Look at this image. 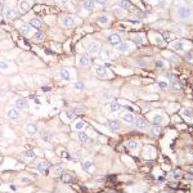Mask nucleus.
<instances>
[{"mask_svg":"<svg viewBox=\"0 0 193 193\" xmlns=\"http://www.w3.org/2000/svg\"><path fill=\"white\" fill-rule=\"evenodd\" d=\"M61 25H62L64 28H71L76 25V19L70 14H64V15H62V18H61Z\"/></svg>","mask_w":193,"mask_h":193,"instance_id":"1","label":"nucleus"},{"mask_svg":"<svg viewBox=\"0 0 193 193\" xmlns=\"http://www.w3.org/2000/svg\"><path fill=\"white\" fill-rule=\"evenodd\" d=\"M18 8L21 12H28L32 8V1L31 0H19Z\"/></svg>","mask_w":193,"mask_h":193,"instance_id":"2","label":"nucleus"},{"mask_svg":"<svg viewBox=\"0 0 193 193\" xmlns=\"http://www.w3.org/2000/svg\"><path fill=\"white\" fill-rule=\"evenodd\" d=\"M86 51L89 54H92V56H94V54H96L99 51V44L96 41H90L86 45Z\"/></svg>","mask_w":193,"mask_h":193,"instance_id":"3","label":"nucleus"},{"mask_svg":"<svg viewBox=\"0 0 193 193\" xmlns=\"http://www.w3.org/2000/svg\"><path fill=\"white\" fill-rule=\"evenodd\" d=\"M57 75H58V77H61L62 80H71V79H72V72H71V70H68V68L58 70Z\"/></svg>","mask_w":193,"mask_h":193,"instance_id":"4","label":"nucleus"},{"mask_svg":"<svg viewBox=\"0 0 193 193\" xmlns=\"http://www.w3.org/2000/svg\"><path fill=\"white\" fill-rule=\"evenodd\" d=\"M25 131L28 135H34L39 131V127H37V125L35 124V122H27V124L25 125Z\"/></svg>","mask_w":193,"mask_h":193,"instance_id":"5","label":"nucleus"},{"mask_svg":"<svg viewBox=\"0 0 193 193\" xmlns=\"http://www.w3.org/2000/svg\"><path fill=\"white\" fill-rule=\"evenodd\" d=\"M95 73L99 77H107L109 75L107 67L103 66V64H96V66H95Z\"/></svg>","mask_w":193,"mask_h":193,"instance_id":"6","label":"nucleus"},{"mask_svg":"<svg viewBox=\"0 0 193 193\" xmlns=\"http://www.w3.org/2000/svg\"><path fill=\"white\" fill-rule=\"evenodd\" d=\"M178 14H179V17L182 19H188L189 17H191V14H192V11L188 8V6H182V8H179Z\"/></svg>","mask_w":193,"mask_h":193,"instance_id":"7","label":"nucleus"},{"mask_svg":"<svg viewBox=\"0 0 193 193\" xmlns=\"http://www.w3.org/2000/svg\"><path fill=\"white\" fill-rule=\"evenodd\" d=\"M6 118L9 120H18L19 118V111L17 108H8L6 109Z\"/></svg>","mask_w":193,"mask_h":193,"instance_id":"8","label":"nucleus"},{"mask_svg":"<svg viewBox=\"0 0 193 193\" xmlns=\"http://www.w3.org/2000/svg\"><path fill=\"white\" fill-rule=\"evenodd\" d=\"M17 15H18L17 11H15V9H13V8H6L5 11H4V17H5V19H8V21L14 19Z\"/></svg>","mask_w":193,"mask_h":193,"instance_id":"9","label":"nucleus"},{"mask_svg":"<svg viewBox=\"0 0 193 193\" xmlns=\"http://www.w3.org/2000/svg\"><path fill=\"white\" fill-rule=\"evenodd\" d=\"M14 106H15V108H17L18 111H19V109H21V111H23V109H27V107H28L27 101H26L25 98H18V99H15Z\"/></svg>","mask_w":193,"mask_h":193,"instance_id":"10","label":"nucleus"},{"mask_svg":"<svg viewBox=\"0 0 193 193\" xmlns=\"http://www.w3.org/2000/svg\"><path fill=\"white\" fill-rule=\"evenodd\" d=\"M108 43L111 44V45H115V46L120 45V44H121V37H120V35H117V34L109 35V36H108Z\"/></svg>","mask_w":193,"mask_h":193,"instance_id":"11","label":"nucleus"},{"mask_svg":"<svg viewBox=\"0 0 193 193\" xmlns=\"http://www.w3.org/2000/svg\"><path fill=\"white\" fill-rule=\"evenodd\" d=\"M77 62H79V66L81 67H88L89 63H90V59L88 58L86 54H80L79 56V59H77Z\"/></svg>","mask_w":193,"mask_h":193,"instance_id":"12","label":"nucleus"},{"mask_svg":"<svg viewBox=\"0 0 193 193\" xmlns=\"http://www.w3.org/2000/svg\"><path fill=\"white\" fill-rule=\"evenodd\" d=\"M31 26L30 25H26V23H21L18 26V30L22 35H30L31 34Z\"/></svg>","mask_w":193,"mask_h":193,"instance_id":"13","label":"nucleus"},{"mask_svg":"<svg viewBox=\"0 0 193 193\" xmlns=\"http://www.w3.org/2000/svg\"><path fill=\"white\" fill-rule=\"evenodd\" d=\"M28 25H30L32 28H35V30H40L41 26H43V22H41L39 18H32Z\"/></svg>","mask_w":193,"mask_h":193,"instance_id":"14","label":"nucleus"},{"mask_svg":"<svg viewBox=\"0 0 193 193\" xmlns=\"http://www.w3.org/2000/svg\"><path fill=\"white\" fill-rule=\"evenodd\" d=\"M85 127H86V122L82 121V120H77L75 124H73V129H75L76 131H82Z\"/></svg>","mask_w":193,"mask_h":193,"instance_id":"15","label":"nucleus"},{"mask_svg":"<svg viewBox=\"0 0 193 193\" xmlns=\"http://www.w3.org/2000/svg\"><path fill=\"white\" fill-rule=\"evenodd\" d=\"M96 22H98L99 25H102V26H107L109 23V17L107 14H101L98 17V19H96Z\"/></svg>","mask_w":193,"mask_h":193,"instance_id":"16","label":"nucleus"},{"mask_svg":"<svg viewBox=\"0 0 193 193\" xmlns=\"http://www.w3.org/2000/svg\"><path fill=\"white\" fill-rule=\"evenodd\" d=\"M135 122H137V126L139 127V129H146L147 127V125H148V122L147 120L144 117H137V120H135Z\"/></svg>","mask_w":193,"mask_h":193,"instance_id":"17","label":"nucleus"},{"mask_svg":"<svg viewBox=\"0 0 193 193\" xmlns=\"http://www.w3.org/2000/svg\"><path fill=\"white\" fill-rule=\"evenodd\" d=\"M122 121L124 122H127V124H133L134 122V115L130 113V112H126V113H124L121 116Z\"/></svg>","mask_w":193,"mask_h":193,"instance_id":"18","label":"nucleus"},{"mask_svg":"<svg viewBox=\"0 0 193 193\" xmlns=\"http://www.w3.org/2000/svg\"><path fill=\"white\" fill-rule=\"evenodd\" d=\"M108 127L111 129L112 131H118L120 130V127H121V125L117 120H111L109 121V124H108Z\"/></svg>","mask_w":193,"mask_h":193,"instance_id":"19","label":"nucleus"},{"mask_svg":"<svg viewBox=\"0 0 193 193\" xmlns=\"http://www.w3.org/2000/svg\"><path fill=\"white\" fill-rule=\"evenodd\" d=\"M37 170L40 173H46L48 171V169H49V163L46 162V161H41V162H39L37 163Z\"/></svg>","mask_w":193,"mask_h":193,"instance_id":"20","label":"nucleus"},{"mask_svg":"<svg viewBox=\"0 0 193 193\" xmlns=\"http://www.w3.org/2000/svg\"><path fill=\"white\" fill-rule=\"evenodd\" d=\"M61 180H62L63 183H66V184H72L73 176L71 175V174H62V175H61Z\"/></svg>","mask_w":193,"mask_h":193,"instance_id":"21","label":"nucleus"},{"mask_svg":"<svg viewBox=\"0 0 193 193\" xmlns=\"http://www.w3.org/2000/svg\"><path fill=\"white\" fill-rule=\"evenodd\" d=\"M102 56L104 57V58H107V59H113L115 58V53L112 50H109V49H104L102 51Z\"/></svg>","mask_w":193,"mask_h":193,"instance_id":"22","label":"nucleus"},{"mask_svg":"<svg viewBox=\"0 0 193 193\" xmlns=\"http://www.w3.org/2000/svg\"><path fill=\"white\" fill-rule=\"evenodd\" d=\"M77 138H79V140L81 142V143H86V142H89V137L85 133H82V131H79V133H77Z\"/></svg>","mask_w":193,"mask_h":193,"instance_id":"23","label":"nucleus"},{"mask_svg":"<svg viewBox=\"0 0 193 193\" xmlns=\"http://www.w3.org/2000/svg\"><path fill=\"white\" fill-rule=\"evenodd\" d=\"M126 147L129 148V149H137V148L139 147V142L138 140H129Z\"/></svg>","mask_w":193,"mask_h":193,"instance_id":"24","label":"nucleus"},{"mask_svg":"<svg viewBox=\"0 0 193 193\" xmlns=\"http://www.w3.org/2000/svg\"><path fill=\"white\" fill-rule=\"evenodd\" d=\"M82 169L86 170V171H90V170L93 169V162L90 160H86L82 162Z\"/></svg>","mask_w":193,"mask_h":193,"instance_id":"25","label":"nucleus"},{"mask_svg":"<svg viewBox=\"0 0 193 193\" xmlns=\"http://www.w3.org/2000/svg\"><path fill=\"white\" fill-rule=\"evenodd\" d=\"M73 89L75 90H84L85 89V82L84 81H75L73 82Z\"/></svg>","mask_w":193,"mask_h":193,"instance_id":"26","label":"nucleus"},{"mask_svg":"<svg viewBox=\"0 0 193 193\" xmlns=\"http://www.w3.org/2000/svg\"><path fill=\"white\" fill-rule=\"evenodd\" d=\"M84 8H85L86 11H93V9H94V1H93V0H86V1L84 3Z\"/></svg>","mask_w":193,"mask_h":193,"instance_id":"27","label":"nucleus"},{"mask_svg":"<svg viewBox=\"0 0 193 193\" xmlns=\"http://www.w3.org/2000/svg\"><path fill=\"white\" fill-rule=\"evenodd\" d=\"M9 68H11L9 62H6V61H0V70L1 71H9Z\"/></svg>","mask_w":193,"mask_h":193,"instance_id":"28","label":"nucleus"},{"mask_svg":"<svg viewBox=\"0 0 193 193\" xmlns=\"http://www.w3.org/2000/svg\"><path fill=\"white\" fill-rule=\"evenodd\" d=\"M109 109H111L112 112L120 111V104H118L117 102H111V103H109Z\"/></svg>","mask_w":193,"mask_h":193,"instance_id":"29","label":"nucleus"},{"mask_svg":"<svg viewBox=\"0 0 193 193\" xmlns=\"http://www.w3.org/2000/svg\"><path fill=\"white\" fill-rule=\"evenodd\" d=\"M171 48L174 50H183V43L182 41H175V43H173V45H171Z\"/></svg>","mask_w":193,"mask_h":193,"instance_id":"30","label":"nucleus"},{"mask_svg":"<svg viewBox=\"0 0 193 193\" xmlns=\"http://www.w3.org/2000/svg\"><path fill=\"white\" fill-rule=\"evenodd\" d=\"M25 157H26V158H28V160L35 158V152H34L32 149H27V151H25Z\"/></svg>","mask_w":193,"mask_h":193,"instance_id":"31","label":"nucleus"},{"mask_svg":"<svg viewBox=\"0 0 193 193\" xmlns=\"http://www.w3.org/2000/svg\"><path fill=\"white\" fill-rule=\"evenodd\" d=\"M34 39L36 41H43L44 40V34H43V32H40V31H37L36 34L34 35Z\"/></svg>","mask_w":193,"mask_h":193,"instance_id":"32","label":"nucleus"},{"mask_svg":"<svg viewBox=\"0 0 193 193\" xmlns=\"http://www.w3.org/2000/svg\"><path fill=\"white\" fill-rule=\"evenodd\" d=\"M118 46V49H120L121 51H127L129 49H130V46H129V44L127 43H124V44H120V45H117Z\"/></svg>","mask_w":193,"mask_h":193,"instance_id":"33","label":"nucleus"},{"mask_svg":"<svg viewBox=\"0 0 193 193\" xmlns=\"http://www.w3.org/2000/svg\"><path fill=\"white\" fill-rule=\"evenodd\" d=\"M160 131H161L160 126H158V125L154 124V125H153V127H152V134H153V135H158V134H160Z\"/></svg>","mask_w":193,"mask_h":193,"instance_id":"34","label":"nucleus"},{"mask_svg":"<svg viewBox=\"0 0 193 193\" xmlns=\"http://www.w3.org/2000/svg\"><path fill=\"white\" fill-rule=\"evenodd\" d=\"M144 41V39L142 35H137V36L134 37V43H137V44H140V43H143Z\"/></svg>","mask_w":193,"mask_h":193,"instance_id":"35","label":"nucleus"},{"mask_svg":"<svg viewBox=\"0 0 193 193\" xmlns=\"http://www.w3.org/2000/svg\"><path fill=\"white\" fill-rule=\"evenodd\" d=\"M154 66H156L157 68H162V67L165 66V63H163L161 59H157V61H154Z\"/></svg>","mask_w":193,"mask_h":193,"instance_id":"36","label":"nucleus"},{"mask_svg":"<svg viewBox=\"0 0 193 193\" xmlns=\"http://www.w3.org/2000/svg\"><path fill=\"white\" fill-rule=\"evenodd\" d=\"M161 121H162V117H161L160 115H156V116H154V117H153V122H154V124H156V125H158Z\"/></svg>","mask_w":193,"mask_h":193,"instance_id":"37","label":"nucleus"},{"mask_svg":"<svg viewBox=\"0 0 193 193\" xmlns=\"http://www.w3.org/2000/svg\"><path fill=\"white\" fill-rule=\"evenodd\" d=\"M120 6H121V8H125V9L129 8V1H127V0H121Z\"/></svg>","mask_w":193,"mask_h":193,"instance_id":"38","label":"nucleus"},{"mask_svg":"<svg viewBox=\"0 0 193 193\" xmlns=\"http://www.w3.org/2000/svg\"><path fill=\"white\" fill-rule=\"evenodd\" d=\"M21 183L27 184V183H31V179L28 178V176H22V178H21Z\"/></svg>","mask_w":193,"mask_h":193,"instance_id":"39","label":"nucleus"},{"mask_svg":"<svg viewBox=\"0 0 193 193\" xmlns=\"http://www.w3.org/2000/svg\"><path fill=\"white\" fill-rule=\"evenodd\" d=\"M51 139H53V135H49V134H45L43 137L44 142H51Z\"/></svg>","mask_w":193,"mask_h":193,"instance_id":"40","label":"nucleus"},{"mask_svg":"<svg viewBox=\"0 0 193 193\" xmlns=\"http://www.w3.org/2000/svg\"><path fill=\"white\" fill-rule=\"evenodd\" d=\"M170 35H171V34H170V32H163V35H162V37H163V39H165V40H166V41H170V40H171V36H170Z\"/></svg>","mask_w":193,"mask_h":193,"instance_id":"41","label":"nucleus"},{"mask_svg":"<svg viewBox=\"0 0 193 193\" xmlns=\"http://www.w3.org/2000/svg\"><path fill=\"white\" fill-rule=\"evenodd\" d=\"M54 174H61V175H62V167L61 166H56V169H54Z\"/></svg>","mask_w":193,"mask_h":193,"instance_id":"42","label":"nucleus"},{"mask_svg":"<svg viewBox=\"0 0 193 193\" xmlns=\"http://www.w3.org/2000/svg\"><path fill=\"white\" fill-rule=\"evenodd\" d=\"M183 115H184L185 117H191V116H192V112L189 111V109H184V112H183Z\"/></svg>","mask_w":193,"mask_h":193,"instance_id":"43","label":"nucleus"},{"mask_svg":"<svg viewBox=\"0 0 193 193\" xmlns=\"http://www.w3.org/2000/svg\"><path fill=\"white\" fill-rule=\"evenodd\" d=\"M158 86H160V89H166L167 88V82L161 81V82H158Z\"/></svg>","mask_w":193,"mask_h":193,"instance_id":"44","label":"nucleus"},{"mask_svg":"<svg viewBox=\"0 0 193 193\" xmlns=\"http://www.w3.org/2000/svg\"><path fill=\"white\" fill-rule=\"evenodd\" d=\"M67 3H68V0H61V1H59V4H61V6L66 8V6H67Z\"/></svg>","mask_w":193,"mask_h":193,"instance_id":"45","label":"nucleus"},{"mask_svg":"<svg viewBox=\"0 0 193 193\" xmlns=\"http://www.w3.org/2000/svg\"><path fill=\"white\" fill-rule=\"evenodd\" d=\"M98 4H101V5H104V4H107V0H95Z\"/></svg>","mask_w":193,"mask_h":193,"instance_id":"46","label":"nucleus"},{"mask_svg":"<svg viewBox=\"0 0 193 193\" xmlns=\"http://www.w3.org/2000/svg\"><path fill=\"white\" fill-rule=\"evenodd\" d=\"M169 187H171V188H176V187H178V184H176V183H170Z\"/></svg>","mask_w":193,"mask_h":193,"instance_id":"47","label":"nucleus"},{"mask_svg":"<svg viewBox=\"0 0 193 193\" xmlns=\"http://www.w3.org/2000/svg\"><path fill=\"white\" fill-rule=\"evenodd\" d=\"M9 189L14 192V191H17V187H15V185H11V187H9Z\"/></svg>","mask_w":193,"mask_h":193,"instance_id":"48","label":"nucleus"},{"mask_svg":"<svg viewBox=\"0 0 193 193\" xmlns=\"http://www.w3.org/2000/svg\"><path fill=\"white\" fill-rule=\"evenodd\" d=\"M4 8V3H3V0H0V11Z\"/></svg>","mask_w":193,"mask_h":193,"instance_id":"49","label":"nucleus"},{"mask_svg":"<svg viewBox=\"0 0 193 193\" xmlns=\"http://www.w3.org/2000/svg\"><path fill=\"white\" fill-rule=\"evenodd\" d=\"M187 59H192V54L191 53H187Z\"/></svg>","mask_w":193,"mask_h":193,"instance_id":"50","label":"nucleus"},{"mask_svg":"<svg viewBox=\"0 0 193 193\" xmlns=\"http://www.w3.org/2000/svg\"><path fill=\"white\" fill-rule=\"evenodd\" d=\"M188 171L191 173V174H193V166H189V167H188Z\"/></svg>","mask_w":193,"mask_h":193,"instance_id":"51","label":"nucleus"},{"mask_svg":"<svg viewBox=\"0 0 193 193\" xmlns=\"http://www.w3.org/2000/svg\"><path fill=\"white\" fill-rule=\"evenodd\" d=\"M139 17H140V18H142V17H146V13L140 12V13H139Z\"/></svg>","mask_w":193,"mask_h":193,"instance_id":"52","label":"nucleus"}]
</instances>
